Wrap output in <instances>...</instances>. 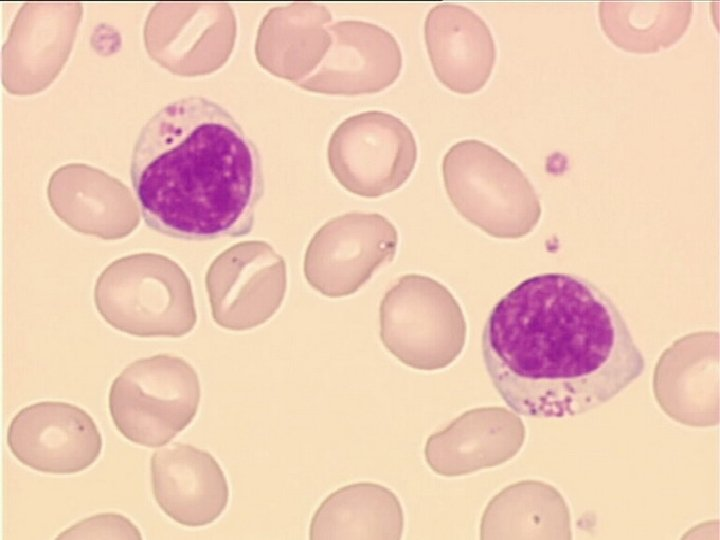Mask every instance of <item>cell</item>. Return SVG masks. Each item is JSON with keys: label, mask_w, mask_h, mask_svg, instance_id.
<instances>
[{"label": "cell", "mask_w": 720, "mask_h": 540, "mask_svg": "<svg viewBox=\"0 0 720 540\" xmlns=\"http://www.w3.org/2000/svg\"><path fill=\"white\" fill-rule=\"evenodd\" d=\"M139 528L126 516L116 512L99 513L71 525L57 539H136Z\"/></svg>", "instance_id": "e0dca14e"}, {"label": "cell", "mask_w": 720, "mask_h": 540, "mask_svg": "<svg viewBox=\"0 0 720 540\" xmlns=\"http://www.w3.org/2000/svg\"><path fill=\"white\" fill-rule=\"evenodd\" d=\"M425 43L438 81L458 94H473L489 80L496 46L486 22L468 7L441 3L425 19Z\"/></svg>", "instance_id": "4fadbf2b"}, {"label": "cell", "mask_w": 720, "mask_h": 540, "mask_svg": "<svg viewBox=\"0 0 720 540\" xmlns=\"http://www.w3.org/2000/svg\"><path fill=\"white\" fill-rule=\"evenodd\" d=\"M383 346L404 365L441 370L462 353L467 325L453 294L437 280L407 274L384 294L379 307Z\"/></svg>", "instance_id": "8992f818"}, {"label": "cell", "mask_w": 720, "mask_h": 540, "mask_svg": "<svg viewBox=\"0 0 720 540\" xmlns=\"http://www.w3.org/2000/svg\"><path fill=\"white\" fill-rule=\"evenodd\" d=\"M150 475L157 505L182 526L209 525L228 506L227 478L218 461L206 450L173 442L153 453Z\"/></svg>", "instance_id": "8fae6325"}, {"label": "cell", "mask_w": 720, "mask_h": 540, "mask_svg": "<svg viewBox=\"0 0 720 540\" xmlns=\"http://www.w3.org/2000/svg\"><path fill=\"white\" fill-rule=\"evenodd\" d=\"M482 355L502 400L517 414L573 417L612 400L645 369L613 300L586 278L529 277L492 308Z\"/></svg>", "instance_id": "6da1fadb"}, {"label": "cell", "mask_w": 720, "mask_h": 540, "mask_svg": "<svg viewBox=\"0 0 720 540\" xmlns=\"http://www.w3.org/2000/svg\"><path fill=\"white\" fill-rule=\"evenodd\" d=\"M130 178L146 225L191 241L248 234L264 193L257 146L225 107L203 96L172 101L147 120Z\"/></svg>", "instance_id": "7a4b0ae2"}, {"label": "cell", "mask_w": 720, "mask_h": 540, "mask_svg": "<svg viewBox=\"0 0 720 540\" xmlns=\"http://www.w3.org/2000/svg\"><path fill=\"white\" fill-rule=\"evenodd\" d=\"M525 436L523 421L508 409L475 408L428 437L425 459L440 476H464L507 462L520 451Z\"/></svg>", "instance_id": "7c38bea8"}, {"label": "cell", "mask_w": 720, "mask_h": 540, "mask_svg": "<svg viewBox=\"0 0 720 540\" xmlns=\"http://www.w3.org/2000/svg\"><path fill=\"white\" fill-rule=\"evenodd\" d=\"M446 193L458 213L488 235L519 238L541 216L533 185L519 166L476 139L456 142L442 162Z\"/></svg>", "instance_id": "277c9868"}, {"label": "cell", "mask_w": 720, "mask_h": 540, "mask_svg": "<svg viewBox=\"0 0 720 540\" xmlns=\"http://www.w3.org/2000/svg\"><path fill=\"white\" fill-rule=\"evenodd\" d=\"M691 1H601L598 17L607 38L618 48L656 53L678 42L692 18Z\"/></svg>", "instance_id": "2e32d148"}, {"label": "cell", "mask_w": 720, "mask_h": 540, "mask_svg": "<svg viewBox=\"0 0 720 540\" xmlns=\"http://www.w3.org/2000/svg\"><path fill=\"white\" fill-rule=\"evenodd\" d=\"M570 516L560 493L538 480L511 484L487 504L480 524V538H571Z\"/></svg>", "instance_id": "9a60e30c"}, {"label": "cell", "mask_w": 720, "mask_h": 540, "mask_svg": "<svg viewBox=\"0 0 720 540\" xmlns=\"http://www.w3.org/2000/svg\"><path fill=\"white\" fill-rule=\"evenodd\" d=\"M398 232L384 216L347 213L325 223L304 256L308 284L329 298L357 292L396 254Z\"/></svg>", "instance_id": "ba28073f"}, {"label": "cell", "mask_w": 720, "mask_h": 540, "mask_svg": "<svg viewBox=\"0 0 720 540\" xmlns=\"http://www.w3.org/2000/svg\"><path fill=\"white\" fill-rule=\"evenodd\" d=\"M417 154L416 139L402 120L368 111L347 118L334 131L328 162L347 191L376 198L397 190L410 178Z\"/></svg>", "instance_id": "52a82bcc"}, {"label": "cell", "mask_w": 720, "mask_h": 540, "mask_svg": "<svg viewBox=\"0 0 720 540\" xmlns=\"http://www.w3.org/2000/svg\"><path fill=\"white\" fill-rule=\"evenodd\" d=\"M213 321L230 331L265 324L287 290L284 258L265 241H241L221 252L205 275Z\"/></svg>", "instance_id": "9c48e42d"}, {"label": "cell", "mask_w": 720, "mask_h": 540, "mask_svg": "<svg viewBox=\"0 0 720 540\" xmlns=\"http://www.w3.org/2000/svg\"><path fill=\"white\" fill-rule=\"evenodd\" d=\"M94 301L114 329L136 337H183L197 322L191 283L170 258L156 253L122 257L101 273Z\"/></svg>", "instance_id": "3957f363"}, {"label": "cell", "mask_w": 720, "mask_h": 540, "mask_svg": "<svg viewBox=\"0 0 720 540\" xmlns=\"http://www.w3.org/2000/svg\"><path fill=\"white\" fill-rule=\"evenodd\" d=\"M404 515L398 497L373 482H358L329 494L314 512L309 527L312 540H399Z\"/></svg>", "instance_id": "5bb4252c"}, {"label": "cell", "mask_w": 720, "mask_h": 540, "mask_svg": "<svg viewBox=\"0 0 720 540\" xmlns=\"http://www.w3.org/2000/svg\"><path fill=\"white\" fill-rule=\"evenodd\" d=\"M200 400V381L193 366L181 357L157 354L130 363L113 380L108 410L124 438L156 448L192 423Z\"/></svg>", "instance_id": "5b68a950"}, {"label": "cell", "mask_w": 720, "mask_h": 540, "mask_svg": "<svg viewBox=\"0 0 720 540\" xmlns=\"http://www.w3.org/2000/svg\"><path fill=\"white\" fill-rule=\"evenodd\" d=\"M13 456L49 474L79 473L99 458L102 434L83 408L64 401H40L20 409L7 429Z\"/></svg>", "instance_id": "30bf717a"}]
</instances>
